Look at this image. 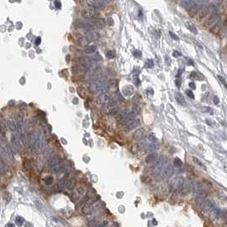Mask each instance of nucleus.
Returning a JSON list of instances; mask_svg holds the SVG:
<instances>
[{
  "mask_svg": "<svg viewBox=\"0 0 227 227\" xmlns=\"http://www.w3.org/2000/svg\"><path fill=\"white\" fill-rule=\"evenodd\" d=\"M168 157L165 156V155H161L160 156L157 161L154 163V166H153V168H154V172H155V174L156 175V177L158 178V176L161 174V171L163 170V168L166 167V164L168 163Z\"/></svg>",
  "mask_w": 227,
  "mask_h": 227,
  "instance_id": "f257e3e1",
  "label": "nucleus"
},
{
  "mask_svg": "<svg viewBox=\"0 0 227 227\" xmlns=\"http://www.w3.org/2000/svg\"><path fill=\"white\" fill-rule=\"evenodd\" d=\"M74 27L75 28H82V29H86V30H94L95 27L92 24V21H83L81 19H75L74 23Z\"/></svg>",
  "mask_w": 227,
  "mask_h": 227,
  "instance_id": "f03ea898",
  "label": "nucleus"
},
{
  "mask_svg": "<svg viewBox=\"0 0 227 227\" xmlns=\"http://www.w3.org/2000/svg\"><path fill=\"white\" fill-rule=\"evenodd\" d=\"M102 111L103 113L106 114H115L118 112V106L116 104V103L114 101H109L106 103L103 104V108H102Z\"/></svg>",
  "mask_w": 227,
  "mask_h": 227,
  "instance_id": "7ed1b4c3",
  "label": "nucleus"
},
{
  "mask_svg": "<svg viewBox=\"0 0 227 227\" xmlns=\"http://www.w3.org/2000/svg\"><path fill=\"white\" fill-rule=\"evenodd\" d=\"M112 0H87V4L92 9H101L104 8L106 5L111 3Z\"/></svg>",
  "mask_w": 227,
  "mask_h": 227,
  "instance_id": "20e7f679",
  "label": "nucleus"
},
{
  "mask_svg": "<svg viewBox=\"0 0 227 227\" xmlns=\"http://www.w3.org/2000/svg\"><path fill=\"white\" fill-rule=\"evenodd\" d=\"M106 85V81H103V80H99V81H94L92 83L90 84V85L88 86V89L90 91L91 93L92 94H96L99 92H101L102 88Z\"/></svg>",
  "mask_w": 227,
  "mask_h": 227,
  "instance_id": "39448f33",
  "label": "nucleus"
},
{
  "mask_svg": "<svg viewBox=\"0 0 227 227\" xmlns=\"http://www.w3.org/2000/svg\"><path fill=\"white\" fill-rule=\"evenodd\" d=\"M82 16L85 19L95 20L100 18V13L96 10L92 9V8L87 9V10H84L82 11Z\"/></svg>",
  "mask_w": 227,
  "mask_h": 227,
  "instance_id": "423d86ee",
  "label": "nucleus"
},
{
  "mask_svg": "<svg viewBox=\"0 0 227 227\" xmlns=\"http://www.w3.org/2000/svg\"><path fill=\"white\" fill-rule=\"evenodd\" d=\"M215 12V10H214V5L213 4H206L204 6H202L199 12H198V15H199V19H202L204 17H206L207 16H208L210 13H213Z\"/></svg>",
  "mask_w": 227,
  "mask_h": 227,
  "instance_id": "0eeeda50",
  "label": "nucleus"
},
{
  "mask_svg": "<svg viewBox=\"0 0 227 227\" xmlns=\"http://www.w3.org/2000/svg\"><path fill=\"white\" fill-rule=\"evenodd\" d=\"M173 172H174V170L172 166H166L163 168V170L161 171V174L158 176V178H168L173 174Z\"/></svg>",
  "mask_w": 227,
  "mask_h": 227,
  "instance_id": "6e6552de",
  "label": "nucleus"
},
{
  "mask_svg": "<svg viewBox=\"0 0 227 227\" xmlns=\"http://www.w3.org/2000/svg\"><path fill=\"white\" fill-rule=\"evenodd\" d=\"M201 8H202V6L195 0L194 3L189 7V10H189V15L191 17L196 16L198 14V12H199V10H200Z\"/></svg>",
  "mask_w": 227,
  "mask_h": 227,
  "instance_id": "1a4fd4ad",
  "label": "nucleus"
},
{
  "mask_svg": "<svg viewBox=\"0 0 227 227\" xmlns=\"http://www.w3.org/2000/svg\"><path fill=\"white\" fill-rule=\"evenodd\" d=\"M183 186H184V179L182 178H178L174 181L172 185V190L174 192L178 193L183 189Z\"/></svg>",
  "mask_w": 227,
  "mask_h": 227,
  "instance_id": "9d476101",
  "label": "nucleus"
},
{
  "mask_svg": "<svg viewBox=\"0 0 227 227\" xmlns=\"http://www.w3.org/2000/svg\"><path fill=\"white\" fill-rule=\"evenodd\" d=\"M220 20V16L217 13H214L213 16H211L209 17V19L207 21V25L208 26V27H213V26H215Z\"/></svg>",
  "mask_w": 227,
  "mask_h": 227,
  "instance_id": "9b49d317",
  "label": "nucleus"
},
{
  "mask_svg": "<svg viewBox=\"0 0 227 227\" xmlns=\"http://www.w3.org/2000/svg\"><path fill=\"white\" fill-rule=\"evenodd\" d=\"M200 205H201V208H202L205 212H208V213L214 208V205L209 200H206V199H203Z\"/></svg>",
  "mask_w": 227,
  "mask_h": 227,
  "instance_id": "f8f14e48",
  "label": "nucleus"
},
{
  "mask_svg": "<svg viewBox=\"0 0 227 227\" xmlns=\"http://www.w3.org/2000/svg\"><path fill=\"white\" fill-rule=\"evenodd\" d=\"M92 24L94 25L95 28H98V29H102L105 27L106 25V21L105 20L103 19V18H98V19L95 20H91Z\"/></svg>",
  "mask_w": 227,
  "mask_h": 227,
  "instance_id": "ddd939ff",
  "label": "nucleus"
},
{
  "mask_svg": "<svg viewBox=\"0 0 227 227\" xmlns=\"http://www.w3.org/2000/svg\"><path fill=\"white\" fill-rule=\"evenodd\" d=\"M139 123H140L139 120H137V119H133V120L128 121V122L126 124V130H128V131L133 130V129H135L136 127H137V126L139 125Z\"/></svg>",
  "mask_w": 227,
  "mask_h": 227,
  "instance_id": "4468645a",
  "label": "nucleus"
},
{
  "mask_svg": "<svg viewBox=\"0 0 227 227\" xmlns=\"http://www.w3.org/2000/svg\"><path fill=\"white\" fill-rule=\"evenodd\" d=\"M99 38H100L99 34L96 33V32H94V31L89 32V33L85 36V38L87 40L88 43H90V42H92V41H95V40L98 39Z\"/></svg>",
  "mask_w": 227,
  "mask_h": 227,
  "instance_id": "2eb2a0df",
  "label": "nucleus"
},
{
  "mask_svg": "<svg viewBox=\"0 0 227 227\" xmlns=\"http://www.w3.org/2000/svg\"><path fill=\"white\" fill-rule=\"evenodd\" d=\"M109 100H110V94L109 92L102 93L96 99L98 103H106L109 102Z\"/></svg>",
  "mask_w": 227,
  "mask_h": 227,
  "instance_id": "dca6fc26",
  "label": "nucleus"
},
{
  "mask_svg": "<svg viewBox=\"0 0 227 227\" xmlns=\"http://www.w3.org/2000/svg\"><path fill=\"white\" fill-rule=\"evenodd\" d=\"M80 62H81V65L84 66L85 68H90L92 65L93 64L91 58H88V57H82L80 59Z\"/></svg>",
  "mask_w": 227,
  "mask_h": 227,
  "instance_id": "f3484780",
  "label": "nucleus"
},
{
  "mask_svg": "<svg viewBox=\"0 0 227 227\" xmlns=\"http://www.w3.org/2000/svg\"><path fill=\"white\" fill-rule=\"evenodd\" d=\"M158 158H159V155H158L157 153H151V154H150V155L146 157L145 161H146L147 163H153V164H154V163L157 161Z\"/></svg>",
  "mask_w": 227,
  "mask_h": 227,
  "instance_id": "a211bd4d",
  "label": "nucleus"
},
{
  "mask_svg": "<svg viewBox=\"0 0 227 227\" xmlns=\"http://www.w3.org/2000/svg\"><path fill=\"white\" fill-rule=\"evenodd\" d=\"M134 92H135L134 87L132 86V85H126V86H125L122 89L123 94L125 95V96H130L133 95L134 94Z\"/></svg>",
  "mask_w": 227,
  "mask_h": 227,
  "instance_id": "6ab92c4d",
  "label": "nucleus"
},
{
  "mask_svg": "<svg viewBox=\"0 0 227 227\" xmlns=\"http://www.w3.org/2000/svg\"><path fill=\"white\" fill-rule=\"evenodd\" d=\"M144 134H145V131L144 128H139L138 130H137L134 134H133V137L134 139H137V140H139V139H142L144 137Z\"/></svg>",
  "mask_w": 227,
  "mask_h": 227,
  "instance_id": "aec40b11",
  "label": "nucleus"
},
{
  "mask_svg": "<svg viewBox=\"0 0 227 227\" xmlns=\"http://www.w3.org/2000/svg\"><path fill=\"white\" fill-rule=\"evenodd\" d=\"M96 51V48L95 45H87L85 49H84V53L86 55H91L93 54Z\"/></svg>",
  "mask_w": 227,
  "mask_h": 227,
  "instance_id": "412c9836",
  "label": "nucleus"
},
{
  "mask_svg": "<svg viewBox=\"0 0 227 227\" xmlns=\"http://www.w3.org/2000/svg\"><path fill=\"white\" fill-rule=\"evenodd\" d=\"M175 98H176V101L178 102V103H179L180 105H185L186 103H185V97L183 96V95L179 92H177L175 94Z\"/></svg>",
  "mask_w": 227,
  "mask_h": 227,
  "instance_id": "4be33fe9",
  "label": "nucleus"
},
{
  "mask_svg": "<svg viewBox=\"0 0 227 227\" xmlns=\"http://www.w3.org/2000/svg\"><path fill=\"white\" fill-rule=\"evenodd\" d=\"M195 0H180V4L183 8L185 9H188L194 3Z\"/></svg>",
  "mask_w": 227,
  "mask_h": 227,
  "instance_id": "5701e85b",
  "label": "nucleus"
},
{
  "mask_svg": "<svg viewBox=\"0 0 227 227\" xmlns=\"http://www.w3.org/2000/svg\"><path fill=\"white\" fill-rule=\"evenodd\" d=\"M81 72L85 73V68L84 66H79V65H76V66H74L73 67V73L75 74V75H79L80 74Z\"/></svg>",
  "mask_w": 227,
  "mask_h": 227,
  "instance_id": "b1692460",
  "label": "nucleus"
},
{
  "mask_svg": "<svg viewBox=\"0 0 227 227\" xmlns=\"http://www.w3.org/2000/svg\"><path fill=\"white\" fill-rule=\"evenodd\" d=\"M220 28H221V24L220 22L219 21L215 26H213V27L210 28V32L213 34H218L220 31Z\"/></svg>",
  "mask_w": 227,
  "mask_h": 227,
  "instance_id": "393cba45",
  "label": "nucleus"
},
{
  "mask_svg": "<svg viewBox=\"0 0 227 227\" xmlns=\"http://www.w3.org/2000/svg\"><path fill=\"white\" fill-rule=\"evenodd\" d=\"M8 170H9L8 166L6 165V163L4 162L3 158L0 156V172L1 173H4L5 172H7Z\"/></svg>",
  "mask_w": 227,
  "mask_h": 227,
  "instance_id": "a878e982",
  "label": "nucleus"
},
{
  "mask_svg": "<svg viewBox=\"0 0 227 227\" xmlns=\"http://www.w3.org/2000/svg\"><path fill=\"white\" fill-rule=\"evenodd\" d=\"M185 27L189 29L191 33H193L194 34H198V31H197V29H196V27H195L194 24H192L190 22H186L185 23Z\"/></svg>",
  "mask_w": 227,
  "mask_h": 227,
  "instance_id": "bb28decb",
  "label": "nucleus"
},
{
  "mask_svg": "<svg viewBox=\"0 0 227 227\" xmlns=\"http://www.w3.org/2000/svg\"><path fill=\"white\" fill-rule=\"evenodd\" d=\"M145 141L148 142V143H152V144H159V141H158L157 137H156L154 134H150V135L147 137V138H146Z\"/></svg>",
  "mask_w": 227,
  "mask_h": 227,
  "instance_id": "cd10ccee",
  "label": "nucleus"
},
{
  "mask_svg": "<svg viewBox=\"0 0 227 227\" xmlns=\"http://www.w3.org/2000/svg\"><path fill=\"white\" fill-rule=\"evenodd\" d=\"M11 143H12V146L13 148L16 150H19V145H18V143H17V140L16 138V137L14 135H12V137H11Z\"/></svg>",
  "mask_w": 227,
  "mask_h": 227,
  "instance_id": "c85d7f7f",
  "label": "nucleus"
},
{
  "mask_svg": "<svg viewBox=\"0 0 227 227\" xmlns=\"http://www.w3.org/2000/svg\"><path fill=\"white\" fill-rule=\"evenodd\" d=\"M173 165H174L176 168H182V166H183V161H182L179 158L176 157V158L174 159V161H173Z\"/></svg>",
  "mask_w": 227,
  "mask_h": 227,
  "instance_id": "c756f323",
  "label": "nucleus"
},
{
  "mask_svg": "<svg viewBox=\"0 0 227 227\" xmlns=\"http://www.w3.org/2000/svg\"><path fill=\"white\" fill-rule=\"evenodd\" d=\"M91 60H92V62L94 63V62H101V61L103 60V58H102V57H101L98 53H96L93 57H91Z\"/></svg>",
  "mask_w": 227,
  "mask_h": 227,
  "instance_id": "7c9ffc66",
  "label": "nucleus"
},
{
  "mask_svg": "<svg viewBox=\"0 0 227 227\" xmlns=\"http://www.w3.org/2000/svg\"><path fill=\"white\" fill-rule=\"evenodd\" d=\"M192 159H193V161H195V163H196V164H197V165H198L200 168H202V169H203L204 171H207L206 167H205V166H204V165H203V164H202V162H201V161H199V160L196 158V157H195V156H194V157H192Z\"/></svg>",
  "mask_w": 227,
  "mask_h": 227,
  "instance_id": "2f4dec72",
  "label": "nucleus"
},
{
  "mask_svg": "<svg viewBox=\"0 0 227 227\" xmlns=\"http://www.w3.org/2000/svg\"><path fill=\"white\" fill-rule=\"evenodd\" d=\"M7 155H8L7 151L0 145V156H1V157H6Z\"/></svg>",
  "mask_w": 227,
  "mask_h": 227,
  "instance_id": "473e14b6",
  "label": "nucleus"
},
{
  "mask_svg": "<svg viewBox=\"0 0 227 227\" xmlns=\"http://www.w3.org/2000/svg\"><path fill=\"white\" fill-rule=\"evenodd\" d=\"M106 56H107V57H108L109 59H112V58H114V57H115L114 51H109L107 52Z\"/></svg>",
  "mask_w": 227,
  "mask_h": 227,
  "instance_id": "72a5a7b5",
  "label": "nucleus"
},
{
  "mask_svg": "<svg viewBox=\"0 0 227 227\" xmlns=\"http://www.w3.org/2000/svg\"><path fill=\"white\" fill-rule=\"evenodd\" d=\"M30 166H31V164H30L29 161H28V160H25V161H24V168H25V170H29V169H30Z\"/></svg>",
  "mask_w": 227,
  "mask_h": 227,
  "instance_id": "f704fd0d",
  "label": "nucleus"
},
{
  "mask_svg": "<svg viewBox=\"0 0 227 227\" xmlns=\"http://www.w3.org/2000/svg\"><path fill=\"white\" fill-rule=\"evenodd\" d=\"M153 65H154V63H153L152 60H147L146 62H145V67L148 68H151Z\"/></svg>",
  "mask_w": 227,
  "mask_h": 227,
  "instance_id": "c9c22d12",
  "label": "nucleus"
},
{
  "mask_svg": "<svg viewBox=\"0 0 227 227\" xmlns=\"http://www.w3.org/2000/svg\"><path fill=\"white\" fill-rule=\"evenodd\" d=\"M23 222H24V220H23V219L21 217H17L16 218V223H17L18 226H21L23 224Z\"/></svg>",
  "mask_w": 227,
  "mask_h": 227,
  "instance_id": "e433bc0d",
  "label": "nucleus"
},
{
  "mask_svg": "<svg viewBox=\"0 0 227 227\" xmlns=\"http://www.w3.org/2000/svg\"><path fill=\"white\" fill-rule=\"evenodd\" d=\"M4 197H5V199H7V202H10V199H11V195H10V192H5Z\"/></svg>",
  "mask_w": 227,
  "mask_h": 227,
  "instance_id": "4c0bfd02",
  "label": "nucleus"
},
{
  "mask_svg": "<svg viewBox=\"0 0 227 227\" xmlns=\"http://www.w3.org/2000/svg\"><path fill=\"white\" fill-rule=\"evenodd\" d=\"M185 93H186V95H187L189 97H190V98H194V94H193V92H192L190 90H186V91H185Z\"/></svg>",
  "mask_w": 227,
  "mask_h": 227,
  "instance_id": "58836bf2",
  "label": "nucleus"
},
{
  "mask_svg": "<svg viewBox=\"0 0 227 227\" xmlns=\"http://www.w3.org/2000/svg\"><path fill=\"white\" fill-rule=\"evenodd\" d=\"M107 23H108V25L109 26H113L114 25V20L112 17H109L108 19H107Z\"/></svg>",
  "mask_w": 227,
  "mask_h": 227,
  "instance_id": "ea45409f",
  "label": "nucleus"
},
{
  "mask_svg": "<svg viewBox=\"0 0 227 227\" xmlns=\"http://www.w3.org/2000/svg\"><path fill=\"white\" fill-rule=\"evenodd\" d=\"M219 80L221 81V83L227 88V84L226 82V80H225V79H224L223 77H221V76H219Z\"/></svg>",
  "mask_w": 227,
  "mask_h": 227,
  "instance_id": "a19ab883",
  "label": "nucleus"
},
{
  "mask_svg": "<svg viewBox=\"0 0 227 227\" xmlns=\"http://www.w3.org/2000/svg\"><path fill=\"white\" fill-rule=\"evenodd\" d=\"M46 184L47 185H51L52 184V182H53V180H52V178L51 177H49L48 178H46Z\"/></svg>",
  "mask_w": 227,
  "mask_h": 227,
  "instance_id": "79ce46f5",
  "label": "nucleus"
},
{
  "mask_svg": "<svg viewBox=\"0 0 227 227\" xmlns=\"http://www.w3.org/2000/svg\"><path fill=\"white\" fill-rule=\"evenodd\" d=\"M134 56H135L136 57H140L141 56H142L141 51H134Z\"/></svg>",
  "mask_w": 227,
  "mask_h": 227,
  "instance_id": "37998d69",
  "label": "nucleus"
},
{
  "mask_svg": "<svg viewBox=\"0 0 227 227\" xmlns=\"http://www.w3.org/2000/svg\"><path fill=\"white\" fill-rule=\"evenodd\" d=\"M170 35H171V37L173 38V39H175V40H178V37L176 34H174L172 32H170Z\"/></svg>",
  "mask_w": 227,
  "mask_h": 227,
  "instance_id": "c03bdc74",
  "label": "nucleus"
},
{
  "mask_svg": "<svg viewBox=\"0 0 227 227\" xmlns=\"http://www.w3.org/2000/svg\"><path fill=\"white\" fill-rule=\"evenodd\" d=\"M213 103H215V104H219V98H218V96H213Z\"/></svg>",
  "mask_w": 227,
  "mask_h": 227,
  "instance_id": "a18cd8bd",
  "label": "nucleus"
},
{
  "mask_svg": "<svg viewBox=\"0 0 227 227\" xmlns=\"http://www.w3.org/2000/svg\"><path fill=\"white\" fill-rule=\"evenodd\" d=\"M189 86L190 88H192V89H196V85H195V83H192V82L189 83Z\"/></svg>",
  "mask_w": 227,
  "mask_h": 227,
  "instance_id": "49530a36",
  "label": "nucleus"
},
{
  "mask_svg": "<svg viewBox=\"0 0 227 227\" xmlns=\"http://www.w3.org/2000/svg\"><path fill=\"white\" fill-rule=\"evenodd\" d=\"M176 85H177V87H179L180 86V81L178 82V80H176Z\"/></svg>",
  "mask_w": 227,
  "mask_h": 227,
  "instance_id": "de8ad7c7",
  "label": "nucleus"
},
{
  "mask_svg": "<svg viewBox=\"0 0 227 227\" xmlns=\"http://www.w3.org/2000/svg\"><path fill=\"white\" fill-rule=\"evenodd\" d=\"M174 57H178V56H180V53H178V52H177V51H174Z\"/></svg>",
  "mask_w": 227,
  "mask_h": 227,
  "instance_id": "09e8293b",
  "label": "nucleus"
},
{
  "mask_svg": "<svg viewBox=\"0 0 227 227\" xmlns=\"http://www.w3.org/2000/svg\"><path fill=\"white\" fill-rule=\"evenodd\" d=\"M7 227H15V226H14L13 224H9V225L7 226Z\"/></svg>",
  "mask_w": 227,
  "mask_h": 227,
  "instance_id": "8fccbe9b",
  "label": "nucleus"
},
{
  "mask_svg": "<svg viewBox=\"0 0 227 227\" xmlns=\"http://www.w3.org/2000/svg\"><path fill=\"white\" fill-rule=\"evenodd\" d=\"M39 41H40V38H37V42H36V44H39Z\"/></svg>",
  "mask_w": 227,
  "mask_h": 227,
  "instance_id": "3c124183",
  "label": "nucleus"
}]
</instances>
